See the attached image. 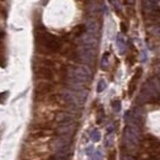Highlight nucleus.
I'll use <instances>...</instances> for the list:
<instances>
[{"mask_svg":"<svg viewBox=\"0 0 160 160\" xmlns=\"http://www.w3.org/2000/svg\"><path fill=\"white\" fill-rule=\"evenodd\" d=\"M36 42H37L38 49L44 54H51L61 51L63 44L58 37L47 32L44 29L37 31V33H36Z\"/></svg>","mask_w":160,"mask_h":160,"instance_id":"nucleus-1","label":"nucleus"},{"mask_svg":"<svg viewBox=\"0 0 160 160\" xmlns=\"http://www.w3.org/2000/svg\"><path fill=\"white\" fill-rule=\"evenodd\" d=\"M35 74L36 78L38 79H42L44 81H48V80H52L54 78V71H53V68H49V67H44V65H38L35 70Z\"/></svg>","mask_w":160,"mask_h":160,"instance_id":"nucleus-2","label":"nucleus"},{"mask_svg":"<svg viewBox=\"0 0 160 160\" xmlns=\"http://www.w3.org/2000/svg\"><path fill=\"white\" fill-rule=\"evenodd\" d=\"M53 85L48 81H43V83H39L36 86V93L39 95H49L53 91Z\"/></svg>","mask_w":160,"mask_h":160,"instance_id":"nucleus-3","label":"nucleus"},{"mask_svg":"<svg viewBox=\"0 0 160 160\" xmlns=\"http://www.w3.org/2000/svg\"><path fill=\"white\" fill-rule=\"evenodd\" d=\"M140 74H142V69L139 68V69L135 71V74H134V76H133V79L131 80V84H129V95L133 94L134 88H135V84H137V81H138V79L140 78Z\"/></svg>","mask_w":160,"mask_h":160,"instance_id":"nucleus-4","label":"nucleus"},{"mask_svg":"<svg viewBox=\"0 0 160 160\" xmlns=\"http://www.w3.org/2000/svg\"><path fill=\"white\" fill-rule=\"evenodd\" d=\"M84 31H85V26L84 25H79V26H76L75 29L73 30V35H74V36H80V35L84 33Z\"/></svg>","mask_w":160,"mask_h":160,"instance_id":"nucleus-5","label":"nucleus"},{"mask_svg":"<svg viewBox=\"0 0 160 160\" xmlns=\"http://www.w3.org/2000/svg\"><path fill=\"white\" fill-rule=\"evenodd\" d=\"M105 88H106V84H105V81H103V80H101V81H100V83H99V86H97V91H99V93H101V91H102Z\"/></svg>","mask_w":160,"mask_h":160,"instance_id":"nucleus-6","label":"nucleus"},{"mask_svg":"<svg viewBox=\"0 0 160 160\" xmlns=\"http://www.w3.org/2000/svg\"><path fill=\"white\" fill-rule=\"evenodd\" d=\"M113 108H115L116 111H120V108H121V103H120V101H115V102H113Z\"/></svg>","mask_w":160,"mask_h":160,"instance_id":"nucleus-7","label":"nucleus"},{"mask_svg":"<svg viewBox=\"0 0 160 160\" xmlns=\"http://www.w3.org/2000/svg\"><path fill=\"white\" fill-rule=\"evenodd\" d=\"M93 139L95 140V142H97L99 139H100V133H99V132H94V133H93Z\"/></svg>","mask_w":160,"mask_h":160,"instance_id":"nucleus-8","label":"nucleus"},{"mask_svg":"<svg viewBox=\"0 0 160 160\" xmlns=\"http://www.w3.org/2000/svg\"><path fill=\"white\" fill-rule=\"evenodd\" d=\"M123 160H133V158H131V157H125V158H123Z\"/></svg>","mask_w":160,"mask_h":160,"instance_id":"nucleus-9","label":"nucleus"},{"mask_svg":"<svg viewBox=\"0 0 160 160\" xmlns=\"http://www.w3.org/2000/svg\"><path fill=\"white\" fill-rule=\"evenodd\" d=\"M122 30L125 31V32H126V30H127V29H126V25H125V24H122Z\"/></svg>","mask_w":160,"mask_h":160,"instance_id":"nucleus-10","label":"nucleus"},{"mask_svg":"<svg viewBox=\"0 0 160 160\" xmlns=\"http://www.w3.org/2000/svg\"><path fill=\"white\" fill-rule=\"evenodd\" d=\"M127 1L129 3V4H133V3H134V0H127Z\"/></svg>","mask_w":160,"mask_h":160,"instance_id":"nucleus-11","label":"nucleus"},{"mask_svg":"<svg viewBox=\"0 0 160 160\" xmlns=\"http://www.w3.org/2000/svg\"><path fill=\"white\" fill-rule=\"evenodd\" d=\"M0 11H1V6H0Z\"/></svg>","mask_w":160,"mask_h":160,"instance_id":"nucleus-12","label":"nucleus"}]
</instances>
